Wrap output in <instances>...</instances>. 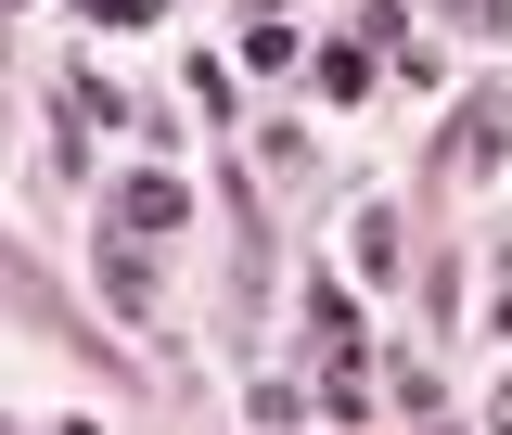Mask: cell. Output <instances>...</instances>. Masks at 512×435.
<instances>
[{"label": "cell", "instance_id": "5b68a950", "mask_svg": "<svg viewBox=\"0 0 512 435\" xmlns=\"http://www.w3.org/2000/svg\"><path fill=\"white\" fill-rule=\"evenodd\" d=\"M346 256H359V282H384V269H397V231H384V205H359V218H346Z\"/></svg>", "mask_w": 512, "mask_h": 435}, {"label": "cell", "instance_id": "3957f363", "mask_svg": "<svg viewBox=\"0 0 512 435\" xmlns=\"http://www.w3.org/2000/svg\"><path fill=\"white\" fill-rule=\"evenodd\" d=\"M372 77H384V64H372V39H333V52H320V103H359Z\"/></svg>", "mask_w": 512, "mask_h": 435}, {"label": "cell", "instance_id": "8992f818", "mask_svg": "<svg viewBox=\"0 0 512 435\" xmlns=\"http://www.w3.org/2000/svg\"><path fill=\"white\" fill-rule=\"evenodd\" d=\"M244 64H256V77H282V64H295V26H282V13H244Z\"/></svg>", "mask_w": 512, "mask_h": 435}, {"label": "cell", "instance_id": "52a82bcc", "mask_svg": "<svg viewBox=\"0 0 512 435\" xmlns=\"http://www.w3.org/2000/svg\"><path fill=\"white\" fill-rule=\"evenodd\" d=\"M77 13H90V26H154L167 0H77Z\"/></svg>", "mask_w": 512, "mask_h": 435}, {"label": "cell", "instance_id": "277c9868", "mask_svg": "<svg viewBox=\"0 0 512 435\" xmlns=\"http://www.w3.org/2000/svg\"><path fill=\"white\" fill-rule=\"evenodd\" d=\"M461 154H474V167H500V154H512V90H487V103H474V128H461Z\"/></svg>", "mask_w": 512, "mask_h": 435}, {"label": "cell", "instance_id": "6da1fadb", "mask_svg": "<svg viewBox=\"0 0 512 435\" xmlns=\"http://www.w3.org/2000/svg\"><path fill=\"white\" fill-rule=\"evenodd\" d=\"M180 218H192L180 180H154V167H141V180H116V205H103V231H141V244H167Z\"/></svg>", "mask_w": 512, "mask_h": 435}, {"label": "cell", "instance_id": "ba28073f", "mask_svg": "<svg viewBox=\"0 0 512 435\" xmlns=\"http://www.w3.org/2000/svg\"><path fill=\"white\" fill-rule=\"evenodd\" d=\"M500 435H512V397H500Z\"/></svg>", "mask_w": 512, "mask_h": 435}, {"label": "cell", "instance_id": "7a4b0ae2", "mask_svg": "<svg viewBox=\"0 0 512 435\" xmlns=\"http://www.w3.org/2000/svg\"><path fill=\"white\" fill-rule=\"evenodd\" d=\"M103 295H116V320H154V244L141 231H103Z\"/></svg>", "mask_w": 512, "mask_h": 435}]
</instances>
